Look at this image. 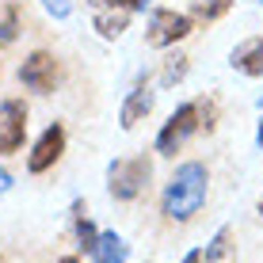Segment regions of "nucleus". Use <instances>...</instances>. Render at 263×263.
Returning a JSON list of instances; mask_svg holds the SVG:
<instances>
[{"label":"nucleus","instance_id":"obj_1","mask_svg":"<svg viewBox=\"0 0 263 263\" xmlns=\"http://www.w3.org/2000/svg\"><path fill=\"white\" fill-rule=\"evenodd\" d=\"M206 191H210V172H206V164L187 160V164H179L172 172V179L164 187V198H160V210H164V217H172V221H191V217L202 210Z\"/></svg>","mask_w":263,"mask_h":263},{"label":"nucleus","instance_id":"obj_2","mask_svg":"<svg viewBox=\"0 0 263 263\" xmlns=\"http://www.w3.org/2000/svg\"><path fill=\"white\" fill-rule=\"evenodd\" d=\"M149 176H153V164L149 157H126V160H115L107 168V191H111L119 202H134L145 187H149Z\"/></svg>","mask_w":263,"mask_h":263},{"label":"nucleus","instance_id":"obj_3","mask_svg":"<svg viewBox=\"0 0 263 263\" xmlns=\"http://www.w3.org/2000/svg\"><path fill=\"white\" fill-rule=\"evenodd\" d=\"M195 130H202V126H198V103L176 107V111H172V119L160 126V134H157V153H160V157H176L179 145L191 138Z\"/></svg>","mask_w":263,"mask_h":263},{"label":"nucleus","instance_id":"obj_4","mask_svg":"<svg viewBox=\"0 0 263 263\" xmlns=\"http://www.w3.org/2000/svg\"><path fill=\"white\" fill-rule=\"evenodd\" d=\"M191 15L183 12H172V8H157L149 20V31H145V42H149L153 50H164V46H176V42H183L187 34H191Z\"/></svg>","mask_w":263,"mask_h":263},{"label":"nucleus","instance_id":"obj_5","mask_svg":"<svg viewBox=\"0 0 263 263\" xmlns=\"http://www.w3.org/2000/svg\"><path fill=\"white\" fill-rule=\"evenodd\" d=\"M58 77H61V69H58V58H53L50 50H34L20 65L23 88H31V92H39V96H50L53 88H58Z\"/></svg>","mask_w":263,"mask_h":263},{"label":"nucleus","instance_id":"obj_6","mask_svg":"<svg viewBox=\"0 0 263 263\" xmlns=\"http://www.w3.org/2000/svg\"><path fill=\"white\" fill-rule=\"evenodd\" d=\"M23 138H27V107H23V99H4V103H0V157L20 153Z\"/></svg>","mask_w":263,"mask_h":263},{"label":"nucleus","instance_id":"obj_7","mask_svg":"<svg viewBox=\"0 0 263 263\" xmlns=\"http://www.w3.org/2000/svg\"><path fill=\"white\" fill-rule=\"evenodd\" d=\"M61 153H65V126L53 122V126L42 130V138L34 141L31 157H27V168H31L34 176H42V172H50V168L61 160Z\"/></svg>","mask_w":263,"mask_h":263},{"label":"nucleus","instance_id":"obj_8","mask_svg":"<svg viewBox=\"0 0 263 263\" xmlns=\"http://www.w3.org/2000/svg\"><path fill=\"white\" fill-rule=\"evenodd\" d=\"M153 103H157V92H153L149 84H141L134 88L130 96H126V103H122V115H119V122H122V130H134L138 122H145L153 115Z\"/></svg>","mask_w":263,"mask_h":263},{"label":"nucleus","instance_id":"obj_9","mask_svg":"<svg viewBox=\"0 0 263 263\" xmlns=\"http://www.w3.org/2000/svg\"><path fill=\"white\" fill-rule=\"evenodd\" d=\"M229 65L237 72H244V77H263V39H244L233 50Z\"/></svg>","mask_w":263,"mask_h":263},{"label":"nucleus","instance_id":"obj_10","mask_svg":"<svg viewBox=\"0 0 263 263\" xmlns=\"http://www.w3.org/2000/svg\"><path fill=\"white\" fill-rule=\"evenodd\" d=\"M23 31V8L20 0H4L0 4V50H8Z\"/></svg>","mask_w":263,"mask_h":263},{"label":"nucleus","instance_id":"obj_11","mask_svg":"<svg viewBox=\"0 0 263 263\" xmlns=\"http://www.w3.org/2000/svg\"><path fill=\"white\" fill-rule=\"evenodd\" d=\"M130 15L134 12H122V8H103V12H92V23L103 39H119L126 27H130Z\"/></svg>","mask_w":263,"mask_h":263},{"label":"nucleus","instance_id":"obj_12","mask_svg":"<svg viewBox=\"0 0 263 263\" xmlns=\"http://www.w3.org/2000/svg\"><path fill=\"white\" fill-rule=\"evenodd\" d=\"M126 252H130V244H126L119 233H99V244L92 252L96 263H126Z\"/></svg>","mask_w":263,"mask_h":263},{"label":"nucleus","instance_id":"obj_13","mask_svg":"<svg viewBox=\"0 0 263 263\" xmlns=\"http://www.w3.org/2000/svg\"><path fill=\"white\" fill-rule=\"evenodd\" d=\"M72 233H77V248L92 256L96 244H99V233H96V225L84 217V202H72Z\"/></svg>","mask_w":263,"mask_h":263},{"label":"nucleus","instance_id":"obj_14","mask_svg":"<svg viewBox=\"0 0 263 263\" xmlns=\"http://www.w3.org/2000/svg\"><path fill=\"white\" fill-rule=\"evenodd\" d=\"M229 8H233V0H195L191 20L195 23H214V20H221V15H229Z\"/></svg>","mask_w":263,"mask_h":263},{"label":"nucleus","instance_id":"obj_15","mask_svg":"<svg viewBox=\"0 0 263 263\" xmlns=\"http://www.w3.org/2000/svg\"><path fill=\"white\" fill-rule=\"evenodd\" d=\"M229 252H233V229H217L214 240L202 248V263H221Z\"/></svg>","mask_w":263,"mask_h":263},{"label":"nucleus","instance_id":"obj_16","mask_svg":"<svg viewBox=\"0 0 263 263\" xmlns=\"http://www.w3.org/2000/svg\"><path fill=\"white\" fill-rule=\"evenodd\" d=\"M187 61H191V58H183V53H176V58H168V61H164V69H160V84H164V88L179 84V80L187 77Z\"/></svg>","mask_w":263,"mask_h":263},{"label":"nucleus","instance_id":"obj_17","mask_svg":"<svg viewBox=\"0 0 263 263\" xmlns=\"http://www.w3.org/2000/svg\"><path fill=\"white\" fill-rule=\"evenodd\" d=\"M92 12H103V8H122V12H145L149 0H88Z\"/></svg>","mask_w":263,"mask_h":263},{"label":"nucleus","instance_id":"obj_18","mask_svg":"<svg viewBox=\"0 0 263 263\" xmlns=\"http://www.w3.org/2000/svg\"><path fill=\"white\" fill-rule=\"evenodd\" d=\"M198 126L206 134L217 126V99H198Z\"/></svg>","mask_w":263,"mask_h":263},{"label":"nucleus","instance_id":"obj_19","mask_svg":"<svg viewBox=\"0 0 263 263\" xmlns=\"http://www.w3.org/2000/svg\"><path fill=\"white\" fill-rule=\"evenodd\" d=\"M46 8H50L53 15H69V4H65V0H46Z\"/></svg>","mask_w":263,"mask_h":263},{"label":"nucleus","instance_id":"obj_20","mask_svg":"<svg viewBox=\"0 0 263 263\" xmlns=\"http://www.w3.org/2000/svg\"><path fill=\"white\" fill-rule=\"evenodd\" d=\"M8 187H12V172H4V168H0V195H4Z\"/></svg>","mask_w":263,"mask_h":263},{"label":"nucleus","instance_id":"obj_21","mask_svg":"<svg viewBox=\"0 0 263 263\" xmlns=\"http://www.w3.org/2000/svg\"><path fill=\"white\" fill-rule=\"evenodd\" d=\"M183 263H202V248H195V252H187Z\"/></svg>","mask_w":263,"mask_h":263},{"label":"nucleus","instance_id":"obj_22","mask_svg":"<svg viewBox=\"0 0 263 263\" xmlns=\"http://www.w3.org/2000/svg\"><path fill=\"white\" fill-rule=\"evenodd\" d=\"M256 141H259V149H263V122H259V130H256Z\"/></svg>","mask_w":263,"mask_h":263},{"label":"nucleus","instance_id":"obj_23","mask_svg":"<svg viewBox=\"0 0 263 263\" xmlns=\"http://www.w3.org/2000/svg\"><path fill=\"white\" fill-rule=\"evenodd\" d=\"M58 263H80V259L77 256H65V259H58Z\"/></svg>","mask_w":263,"mask_h":263},{"label":"nucleus","instance_id":"obj_24","mask_svg":"<svg viewBox=\"0 0 263 263\" xmlns=\"http://www.w3.org/2000/svg\"><path fill=\"white\" fill-rule=\"evenodd\" d=\"M259 217H263V198H259Z\"/></svg>","mask_w":263,"mask_h":263},{"label":"nucleus","instance_id":"obj_25","mask_svg":"<svg viewBox=\"0 0 263 263\" xmlns=\"http://www.w3.org/2000/svg\"><path fill=\"white\" fill-rule=\"evenodd\" d=\"M259 107H263V99H259Z\"/></svg>","mask_w":263,"mask_h":263}]
</instances>
